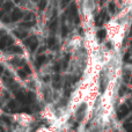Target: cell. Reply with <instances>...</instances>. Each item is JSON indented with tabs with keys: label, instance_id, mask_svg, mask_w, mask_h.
<instances>
[{
	"label": "cell",
	"instance_id": "cell-1",
	"mask_svg": "<svg viewBox=\"0 0 132 132\" xmlns=\"http://www.w3.org/2000/svg\"><path fill=\"white\" fill-rule=\"evenodd\" d=\"M22 15H23L22 12L19 11V9H15V11L13 12V14H12L11 19H12V21H16V20H19V19L22 18Z\"/></svg>",
	"mask_w": 132,
	"mask_h": 132
},
{
	"label": "cell",
	"instance_id": "cell-2",
	"mask_svg": "<svg viewBox=\"0 0 132 132\" xmlns=\"http://www.w3.org/2000/svg\"><path fill=\"white\" fill-rule=\"evenodd\" d=\"M8 41H11V38H8L7 36L1 37V38H0V49L5 48V46H6L7 44H8Z\"/></svg>",
	"mask_w": 132,
	"mask_h": 132
},
{
	"label": "cell",
	"instance_id": "cell-3",
	"mask_svg": "<svg viewBox=\"0 0 132 132\" xmlns=\"http://www.w3.org/2000/svg\"><path fill=\"white\" fill-rule=\"evenodd\" d=\"M12 6H13V4H12V2H6V4L4 5V7H2V11H4V12L9 11V9L12 8Z\"/></svg>",
	"mask_w": 132,
	"mask_h": 132
},
{
	"label": "cell",
	"instance_id": "cell-4",
	"mask_svg": "<svg viewBox=\"0 0 132 132\" xmlns=\"http://www.w3.org/2000/svg\"><path fill=\"white\" fill-rule=\"evenodd\" d=\"M45 5H46V0H41V2H39V9H44L45 8Z\"/></svg>",
	"mask_w": 132,
	"mask_h": 132
},
{
	"label": "cell",
	"instance_id": "cell-5",
	"mask_svg": "<svg viewBox=\"0 0 132 132\" xmlns=\"http://www.w3.org/2000/svg\"><path fill=\"white\" fill-rule=\"evenodd\" d=\"M2 72V66H0V73Z\"/></svg>",
	"mask_w": 132,
	"mask_h": 132
}]
</instances>
